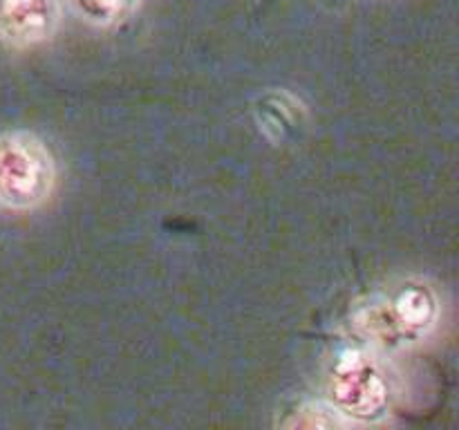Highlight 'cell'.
Returning <instances> with one entry per match:
<instances>
[{
  "label": "cell",
  "instance_id": "obj_5",
  "mask_svg": "<svg viewBox=\"0 0 459 430\" xmlns=\"http://www.w3.org/2000/svg\"><path fill=\"white\" fill-rule=\"evenodd\" d=\"M143 0H70V7L88 25L108 30L124 25L139 12Z\"/></svg>",
  "mask_w": 459,
  "mask_h": 430
},
{
  "label": "cell",
  "instance_id": "obj_1",
  "mask_svg": "<svg viewBox=\"0 0 459 430\" xmlns=\"http://www.w3.org/2000/svg\"><path fill=\"white\" fill-rule=\"evenodd\" d=\"M350 318L366 348L397 354L433 336L442 318V298L426 278L402 276L359 298Z\"/></svg>",
  "mask_w": 459,
  "mask_h": 430
},
{
  "label": "cell",
  "instance_id": "obj_6",
  "mask_svg": "<svg viewBox=\"0 0 459 430\" xmlns=\"http://www.w3.org/2000/svg\"><path fill=\"white\" fill-rule=\"evenodd\" d=\"M282 428H345L350 426L327 401H300L278 419Z\"/></svg>",
  "mask_w": 459,
  "mask_h": 430
},
{
  "label": "cell",
  "instance_id": "obj_3",
  "mask_svg": "<svg viewBox=\"0 0 459 430\" xmlns=\"http://www.w3.org/2000/svg\"><path fill=\"white\" fill-rule=\"evenodd\" d=\"M56 161L39 134L9 130L0 134V206L30 211L49 200Z\"/></svg>",
  "mask_w": 459,
  "mask_h": 430
},
{
  "label": "cell",
  "instance_id": "obj_4",
  "mask_svg": "<svg viewBox=\"0 0 459 430\" xmlns=\"http://www.w3.org/2000/svg\"><path fill=\"white\" fill-rule=\"evenodd\" d=\"M61 13V0H0V40L13 49L48 43Z\"/></svg>",
  "mask_w": 459,
  "mask_h": 430
},
{
  "label": "cell",
  "instance_id": "obj_2",
  "mask_svg": "<svg viewBox=\"0 0 459 430\" xmlns=\"http://www.w3.org/2000/svg\"><path fill=\"white\" fill-rule=\"evenodd\" d=\"M325 401L352 424H379L394 403V381L379 352L341 349L325 372Z\"/></svg>",
  "mask_w": 459,
  "mask_h": 430
}]
</instances>
